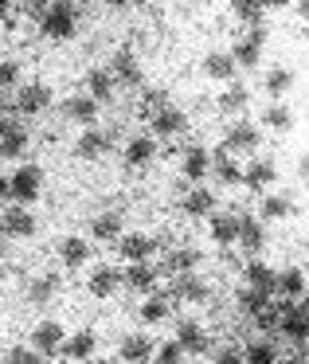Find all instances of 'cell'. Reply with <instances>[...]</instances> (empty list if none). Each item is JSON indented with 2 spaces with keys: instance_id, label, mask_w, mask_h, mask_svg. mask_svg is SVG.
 <instances>
[{
  "instance_id": "cell-38",
  "label": "cell",
  "mask_w": 309,
  "mask_h": 364,
  "mask_svg": "<svg viewBox=\"0 0 309 364\" xmlns=\"http://www.w3.org/2000/svg\"><path fill=\"white\" fill-rule=\"evenodd\" d=\"M87 95L94 98L98 106L110 102V98H114V75L110 71H90L87 75Z\"/></svg>"
},
{
  "instance_id": "cell-35",
  "label": "cell",
  "mask_w": 309,
  "mask_h": 364,
  "mask_svg": "<svg viewBox=\"0 0 309 364\" xmlns=\"http://www.w3.org/2000/svg\"><path fill=\"white\" fill-rule=\"evenodd\" d=\"M246 102H251V90L243 82H227V90L219 95V114H239L246 110Z\"/></svg>"
},
{
  "instance_id": "cell-43",
  "label": "cell",
  "mask_w": 309,
  "mask_h": 364,
  "mask_svg": "<svg viewBox=\"0 0 309 364\" xmlns=\"http://www.w3.org/2000/svg\"><path fill=\"white\" fill-rule=\"evenodd\" d=\"M231 12H235L243 24H262V0H231Z\"/></svg>"
},
{
  "instance_id": "cell-9",
  "label": "cell",
  "mask_w": 309,
  "mask_h": 364,
  "mask_svg": "<svg viewBox=\"0 0 309 364\" xmlns=\"http://www.w3.org/2000/svg\"><path fill=\"white\" fill-rule=\"evenodd\" d=\"M207 173H215L219 188H239V184H243V168H239V161L231 157V153L223 149V145L212 153V168H207Z\"/></svg>"
},
{
  "instance_id": "cell-48",
  "label": "cell",
  "mask_w": 309,
  "mask_h": 364,
  "mask_svg": "<svg viewBox=\"0 0 309 364\" xmlns=\"http://www.w3.org/2000/svg\"><path fill=\"white\" fill-rule=\"evenodd\" d=\"M278 321H282V314H278L274 301H270V306L262 309V314H254V325H259V329H266V333H274V329H278Z\"/></svg>"
},
{
  "instance_id": "cell-6",
  "label": "cell",
  "mask_w": 309,
  "mask_h": 364,
  "mask_svg": "<svg viewBox=\"0 0 309 364\" xmlns=\"http://www.w3.org/2000/svg\"><path fill=\"white\" fill-rule=\"evenodd\" d=\"M63 341H67V333H63V325H59V321H40L32 329V341H28V345H32L40 356H59Z\"/></svg>"
},
{
  "instance_id": "cell-17",
  "label": "cell",
  "mask_w": 309,
  "mask_h": 364,
  "mask_svg": "<svg viewBox=\"0 0 309 364\" xmlns=\"http://www.w3.org/2000/svg\"><path fill=\"white\" fill-rule=\"evenodd\" d=\"M63 118L75 122V126H94L98 122V102L90 95H71L63 102Z\"/></svg>"
},
{
  "instance_id": "cell-52",
  "label": "cell",
  "mask_w": 309,
  "mask_h": 364,
  "mask_svg": "<svg viewBox=\"0 0 309 364\" xmlns=\"http://www.w3.org/2000/svg\"><path fill=\"white\" fill-rule=\"evenodd\" d=\"M290 0H262V9H286Z\"/></svg>"
},
{
  "instance_id": "cell-19",
  "label": "cell",
  "mask_w": 309,
  "mask_h": 364,
  "mask_svg": "<svg viewBox=\"0 0 309 364\" xmlns=\"http://www.w3.org/2000/svg\"><path fill=\"white\" fill-rule=\"evenodd\" d=\"M176 345L184 348V353H207V333L200 321H192V317H184L180 325H176Z\"/></svg>"
},
{
  "instance_id": "cell-3",
  "label": "cell",
  "mask_w": 309,
  "mask_h": 364,
  "mask_svg": "<svg viewBox=\"0 0 309 364\" xmlns=\"http://www.w3.org/2000/svg\"><path fill=\"white\" fill-rule=\"evenodd\" d=\"M207 298H212V286H207L204 278L196 274V270H188V274H173V282H168V301H188V306H204Z\"/></svg>"
},
{
  "instance_id": "cell-24",
  "label": "cell",
  "mask_w": 309,
  "mask_h": 364,
  "mask_svg": "<svg viewBox=\"0 0 309 364\" xmlns=\"http://www.w3.org/2000/svg\"><path fill=\"white\" fill-rule=\"evenodd\" d=\"M207 168H212V153L204 149V145H192V149H184V161H180V173L188 176L192 184H200L207 176Z\"/></svg>"
},
{
  "instance_id": "cell-49",
  "label": "cell",
  "mask_w": 309,
  "mask_h": 364,
  "mask_svg": "<svg viewBox=\"0 0 309 364\" xmlns=\"http://www.w3.org/2000/svg\"><path fill=\"white\" fill-rule=\"evenodd\" d=\"M215 364H243V353H239V348H223V353H215Z\"/></svg>"
},
{
  "instance_id": "cell-27",
  "label": "cell",
  "mask_w": 309,
  "mask_h": 364,
  "mask_svg": "<svg viewBox=\"0 0 309 364\" xmlns=\"http://www.w3.org/2000/svg\"><path fill=\"white\" fill-rule=\"evenodd\" d=\"M121 231H126V223H121L118 212H102V215H94V220H90V235H94L98 243H114Z\"/></svg>"
},
{
  "instance_id": "cell-2",
  "label": "cell",
  "mask_w": 309,
  "mask_h": 364,
  "mask_svg": "<svg viewBox=\"0 0 309 364\" xmlns=\"http://www.w3.org/2000/svg\"><path fill=\"white\" fill-rule=\"evenodd\" d=\"M43 192V168L40 165H20L16 173L9 176V196L16 200V204H36Z\"/></svg>"
},
{
  "instance_id": "cell-13",
  "label": "cell",
  "mask_w": 309,
  "mask_h": 364,
  "mask_svg": "<svg viewBox=\"0 0 309 364\" xmlns=\"http://www.w3.org/2000/svg\"><path fill=\"white\" fill-rule=\"evenodd\" d=\"M106 149H110V137H106L98 126H82L79 141H75V157L79 161H98Z\"/></svg>"
},
{
  "instance_id": "cell-41",
  "label": "cell",
  "mask_w": 309,
  "mask_h": 364,
  "mask_svg": "<svg viewBox=\"0 0 309 364\" xmlns=\"http://www.w3.org/2000/svg\"><path fill=\"white\" fill-rule=\"evenodd\" d=\"M243 364H278V348L270 341H251L243 348Z\"/></svg>"
},
{
  "instance_id": "cell-16",
  "label": "cell",
  "mask_w": 309,
  "mask_h": 364,
  "mask_svg": "<svg viewBox=\"0 0 309 364\" xmlns=\"http://www.w3.org/2000/svg\"><path fill=\"white\" fill-rule=\"evenodd\" d=\"M118 286H121V270H114V267H94L90 270V278H87V290H90V298H114L118 294Z\"/></svg>"
},
{
  "instance_id": "cell-20",
  "label": "cell",
  "mask_w": 309,
  "mask_h": 364,
  "mask_svg": "<svg viewBox=\"0 0 309 364\" xmlns=\"http://www.w3.org/2000/svg\"><path fill=\"white\" fill-rule=\"evenodd\" d=\"M110 75H114V82H121V87H137V82H141V63H137V55L129 48H121L118 55H114Z\"/></svg>"
},
{
  "instance_id": "cell-25",
  "label": "cell",
  "mask_w": 309,
  "mask_h": 364,
  "mask_svg": "<svg viewBox=\"0 0 309 364\" xmlns=\"http://www.w3.org/2000/svg\"><path fill=\"white\" fill-rule=\"evenodd\" d=\"M235 59H231V51H207L204 55V75L207 79H215V82H231L235 79Z\"/></svg>"
},
{
  "instance_id": "cell-40",
  "label": "cell",
  "mask_w": 309,
  "mask_h": 364,
  "mask_svg": "<svg viewBox=\"0 0 309 364\" xmlns=\"http://www.w3.org/2000/svg\"><path fill=\"white\" fill-rule=\"evenodd\" d=\"M55 290H59V278L43 274V278H36V282L28 286V301H32V306H48V301L55 298Z\"/></svg>"
},
{
  "instance_id": "cell-11",
  "label": "cell",
  "mask_w": 309,
  "mask_h": 364,
  "mask_svg": "<svg viewBox=\"0 0 309 364\" xmlns=\"http://www.w3.org/2000/svg\"><path fill=\"white\" fill-rule=\"evenodd\" d=\"M0 223H4V235H12V239H32L36 235V215L28 212L24 204L0 212Z\"/></svg>"
},
{
  "instance_id": "cell-4",
  "label": "cell",
  "mask_w": 309,
  "mask_h": 364,
  "mask_svg": "<svg viewBox=\"0 0 309 364\" xmlns=\"http://www.w3.org/2000/svg\"><path fill=\"white\" fill-rule=\"evenodd\" d=\"M114 247H118V259H126V262H149L153 259V251H161V243L153 235H145V231H121L118 239H114Z\"/></svg>"
},
{
  "instance_id": "cell-5",
  "label": "cell",
  "mask_w": 309,
  "mask_h": 364,
  "mask_svg": "<svg viewBox=\"0 0 309 364\" xmlns=\"http://www.w3.org/2000/svg\"><path fill=\"white\" fill-rule=\"evenodd\" d=\"M157 282H161V270L153 262H126V270H121V286L129 294H153Z\"/></svg>"
},
{
  "instance_id": "cell-23",
  "label": "cell",
  "mask_w": 309,
  "mask_h": 364,
  "mask_svg": "<svg viewBox=\"0 0 309 364\" xmlns=\"http://www.w3.org/2000/svg\"><path fill=\"white\" fill-rule=\"evenodd\" d=\"M184 126H188V118H184V110H173V106H165V110H157V114L149 118V129H153V137H176Z\"/></svg>"
},
{
  "instance_id": "cell-18",
  "label": "cell",
  "mask_w": 309,
  "mask_h": 364,
  "mask_svg": "<svg viewBox=\"0 0 309 364\" xmlns=\"http://www.w3.org/2000/svg\"><path fill=\"white\" fill-rule=\"evenodd\" d=\"M180 212L192 215V220H207L215 212V192L212 188H188L180 200Z\"/></svg>"
},
{
  "instance_id": "cell-53",
  "label": "cell",
  "mask_w": 309,
  "mask_h": 364,
  "mask_svg": "<svg viewBox=\"0 0 309 364\" xmlns=\"http://www.w3.org/2000/svg\"><path fill=\"white\" fill-rule=\"evenodd\" d=\"M137 0H110V9H134Z\"/></svg>"
},
{
  "instance_id": "cell-14",
  "label": "cell",
  "mask_w": 309,
  "mask_h": 364,
  "mask_svg": "<svg viewBox=\"0 0 309 364\" xmlns=\"http://www.w3.org/2000/svg\"><path fill=\"white\" fill-rule=\"evenodd\" d=\"M59 353L67 356V360H94V353H98V337H94V329H79V333H71V337L63 341V348Z\"/></svg>"
},
{
  "instance_id": "cell-34",
  "label": "cell",
  "mask_w": 309,
  "mask_h": 364,
  "mask_svg": "<svg viewBox=\"0 0 309 364\" xmlns=\"http://www.w3.org/2000/svg\"><path fill=\"white\" fill-rule=\"evenodd\" d=\"M262 126H270L274 134H290L293 129V110L286 102H270L266 110H262Z\"/></svg>"
},
{
  "instance_id": "cell-1",
  "label": "cell",
  "mask_w": 309,
  "mask_h": 364,
  "mask_svg": "<svg viewBox=\"0 0 309 364\" xmlns=\"http://www.w3.org/2000/svg\"><path fill=\"white\" fill-rule=\"evenodd\" d=\"M40 32L48 36L51 43L75 40V32H79V4H75V0H51L40 16Z\"/></svg>"
},
{
  "instance_id": "cell-46",
  "label": "cell",
  "mask_w": 309,
  "mask_h": 364,
  "mask_svg": "<svg viewBox=\"0 0 309 364\" xmlns=\"http://www.w3.org/2000/svg\"><path fill=\"white\" fill-rule=\"evenodd\" d=\"M12 87H20V63L0 59V90H12Z\"/></svg>"
},
{
  "instance_id": "cell-32",
  "label": "cell",
  "mask_w": 309,
  "mask_h": 364,
  "mask_svg": "<svg viewBox=\"0 0 309 364\" xmlns=\"http://www.w3.org/2000/svg\"><path fill=\"white\" fill-rule=\"evenodd\" d=\"M200 262H204V251H196V247H176L173 255H168V274H188V270H196Z\"/></svg>"
},
{
  "instance_id": "cell-21",
  "label": "cell",
  "mask_w": 309,
  "mask_h": 364,
  "mask_svg": "<svg viewBox=\"0 0 309 364\" xmlns=\"http://www.w3.org/2000/svg\"><path fill=\"white\" fill-rule=\"evenodd\" d=\"M153 157H157V137H153V134L129 137V145H126V168H145V165H153Z\"/></svg>"
},
{
  "instance_id": "cell-56",
  "label": "cell",
  "mask_w": 309,
  "mask_h": 364,
  "mask_svg": "<svg viewBox=\"0 0 309 364\" xmlns=\"http://www.w3.org/2000/svg\"><path fill=\"white\" fill-rule=\"evenodd\" d=\"M9 118V102H4V95H0V122Z\"/></svg>"
},
{
  "instance_id": "cell-59",
  "label": "cell",
  "mask_w": 309,
  "mask_h": 364,
  "mask_svg": "<svg viewBox=\"0 0 309 364\" xmlns=\"http://www.w3.org/2000/svg\"><path fill=\"white\" fill-rule=\"evenodd\" d=\"M94 364H121V360H94Z\"/></svg>"
},
{
  "instance_id": "cell-37",
  "label": "cell",
  "mask_w": 309,
  "mask_h": 364,
  "mask_svg": "<svg viewBox=\"0 0 309 364\" xmlns=\"http://www.w3.org/2000/svg\"><path fill=\"white\" fill-rule=\"evenodd\" d=\"M290 215H293V200L290 196H266L262 200V212H259L262 223H278V220H290Z\"/></svg>"
},
{
  "instance_id": "cell-31",
  "label": "cell",
  "mask_w": 309,
  "mask_h": 364,
  "mask_svg": "<svg viewBox=\"0 0 309 364\" xmlns=\"http://www.w3.org/2000/svg\"><path fill=\"white\" fill-rule=\"evenodd\" d=\"M274 274L278 270H270L266 262H246V270H243V282L251 286V290H262V294H274Z\"/></svg>"
},
{
  "instance_id": "cell-55",
  "label": "cell",
  "mask_w": 309,
  "mask_h": 364,
  "mask_svg": "<svg viewBox=\"0 0 309 364\" xmlns=\"http://www.w3.org/2000/svg\"><path fill=\"white\" fill-rule=\"evenodd\" d=\"M298 12H301V16L309 20V0H298Z\"/></svg>"
},
{
  "instance_id": "cell-42",
  "label": "cell",
  "mask_w": 309,
  "mask_h": 364,
  "mask_svg": "<svg viewBox=\"0 0 309 364\" xmlns=\"http://www.w3.org/2000/svg\"><path fill=\"white\" fill-rule=\"evenodd\" d=\"M266 306H270V294H262V290H251V286H243V290H239V314L254 317V314H262Z\"/></svg>"
},
{
  "instance_id": "cell-26",
  "label": "cell",
  "mask_w": 309,
  "mask_h": 364,
  "mask_svg": "<svg viewBox=\"0 0 309 364\" xmlns=\"http://www.w3.org/2000/svg\"><path fill=\"white\" fill-rule=\"evenodd\" d=\"M207 231H212V243L215 247H223L227 251L231 243H235V235H239V215H207Z\"/></svg>"
},
{
  "instance_id": "cell-10",
  "label": "cell",
  "mask_w": 309,
  "mask_h": 364,
  "mask_svg": "<svg viewBox=\"0 0 309 364\" xmlns=\"http://www.w3.org/2000/svg\"><path fill=\"white\" fill-rule=\"evenodd\" d=\"M51 106V87L48 82H24L16 90V110L20 114H40Z\"/></svg>"
},
{
  "instance_id": "cell-8",
  "label": "cell",
  "mask_w": 309,
  "mask_h": 364,
  "mask_svg": "<svg viewBox=\"0 0 309 364\" xmlns=\"http://www.w3.org/2000/svg\"><path fill=\"white\" fill-rule=\"evenodd\" d=\"M28 129L20 126V122H12V118H4L0 122V157H24L28 153Z\"/></svg>"
},
{
  "instance_id": "cell-63",
  "label": "cell",
  "mask_w": 309,
  "mask_h": 364,
  "mask_svg": "<svg viewBox=\"0 0 309 364\" xmlns=\"http://www.w3.org/2000/svg\"><path fill=\"white\" fill-rule=\"evenodd\" d=\"M305 40H309V32H305Z\"/></svg>"
},
{
  "instance_id": "cell-44",
  "label": "cell",
  "mask_w": 309,
  "mask_h": 364,
  "mask_svg": "<svg viewBox=\"0 0 309 364\" xmlns=\"http://www.w3.org/2000/svg\"><path fill=\"white\" fill-rule=\"evenodd\" d=\"M153 364H184V348L176 341H165V345L153 348Z\"/></svg>"
},
{
  "instance_id": "cell-60",
  "label": "cell",
  "mask_w": 309,
  "mask_h": 364,
  "mask_svg": "<svg viewBox=\"0 0 309 364\" xmlns=\"http://www.w3.org/2000/svg\"><path fill=\"white\" fill-rule=\"evenodd\" d=\"M0 259H4V239H0Z\"/></svg>"
},
{
  "instance_id": "cell-12",
  "label": "cell",
  "mask_w": 309,
  "mask_h": 364,
  "mask_svg": "<svg viewBox=\"0 0 309 364\" xmlns=\"http://www.w3.org/2000/svg\"><path fill=\"white\" fill-rule=\"evenodd\" d=\"M153 348H157V341H149L145 333H129V337L121 341V348H118V360L121 364H149Z\"/></svg>"
},
{
  "instance_id": "cell-62",
  "label": "cell",
  "mask_w": 309,
  "mask_h": 364,
  "mask_svg": "<svg viewBox=\"0 0 309 364\" xmlns=\"http://www.w3.org/2000/svg\"><path fill=\"white\" fill-rule=\"evenodd\" d=\"M0 239H4V223H0Z\"/></svg>"
},
{
  "instance_id": "cell-54",
  "label": "cell",
  "mask_w": 309,
  "mask_h": 364,
  "mask_svg": "<svg viewBox=\"0 0 309 364\" xmlns=\"http://www.w3.org/2000/svg\"><path fill=\"white\" fill-rule=\"evenodd\" d=\"M278 364H309V356H286V360H278Z\"/></svg>"
},
{
  "instance_id": "cell-57",
  "label": "cell",
  "mask_w": 309,
  "mask_h": 364,
  "mask_svg": "<svg viewBox=\"0 0 309 364\" xmlns=\"http://www.w3.org/2000/svg\"><path fill=\"white\" fill-rule=\"evenodd\" d=\"M0 196H9V176H0Z\"/></svg>"
},
{
  "instance_id": "cell-22",
  "label": "cell",
  "mask_w": 309,
  "mask_h": 364,
  "mask_svg": "<svg viewBox=\"0 0 309 364\" xmlns=\"http://www.w3.org/2000/svg\"><path fill=\"white\" fill-rule=\"evenodd\" d=\"M274 176H278V168H274V161H266V157H254L251 165L243 168V184H246L251 192L270 188V184H274Z\"/></svg>"
},
{
  "instance_id": "cell-39",
  "label": "cell",
  "mask_w": 309,
  "mask_h": 364,
  "mask_svg": "<svg viewBox=\"0 0 309 364\" xmlns=\"http://www.w3.org/2000/svg\"><path fill=\"white\" fill-rule=\"evenodd\" d=\"M231 59H235V67H254V63H262V43L251 40V36H243V40L231 48Z\"/></svg>"
},
{
  "instance_id": "cell-45",
  "label": "cell",
  "mask_w": 309,
  "mask_h": 364,
  "mask_svg": "<svg viewBox=\"0 0 309 364\" xmlns=\"http://www.w3.org/2000/svg\"><path fill=\"white\" fill-rule=\"evenodd\" d=\"M4 364H43V356L36 353L32 345H12L9 353H4Z\"/></svg>"
},
{
  "instance_id": "cell-15",
  "label": "cell",
  "mask_w": 309,
  "mask_h": 364,
  "mask_svg": "<svg viewBox=\"0 0 309 364\" xmlns=\"http://www.w3.org/2000/svg\"><path fill=\"white\" fill-rule=\"evenodd\" d=\"M235 243L243 247L246 255H259L262 247H266V228H262V220H254V215H239V235Z\"/></svg>"
},
{
  "instance_id": "cell-58",
  "label": "cell",
  "mask_w": 309,
  "mask_h": 364,
  "mask_svg": "<svg viewBox=\"0 0 309 364\" xmlns=\"http://www.w3.org/2000/svg\"><path fill=\"white\" fill-rule=\"evenodd\" d=\"M301 176H309V153L301 157Z\"/></svg>"
},
{
  "instance_id": "cell-36",
  "label": "cell",
  "mask_w": 309,
  "mask_h": 364,
  "mask_svg": "<svg viewBox=\"0 0 309 364\" xmlns=\"http://www.w3.org/2000/svg\"><path fill=\"white\" fill-rule=\"evenodd\" d=\"M290 90H293V71L290 67H274V71H266V95L274 98V102H282Z\"/></svg>"
},
{
  "instance_id": "cell-7",
  "label": "cell",
  "mask_w": 309,
  "mask_h": 364,
  "mask_svg": "<svg viewBox=\"0 0 309 364\" xmlns=\"http://www.w3.org/2000/svg\"><path fill=\"white\" fill-rule=\"evenodd\" d=\"M259 141H262V134H259L254 122H235V126L223 134V149L227 153H254Z\"/></svg>"
},
{
  "instance_id": "cell-28",
  "label": "cell",
  "mask_w": 309,
  "mask_h": 364,
  "mask_svg": "<svg viewBox=\"0 0 309 364\" xmlns=\"http://www.w3.org/2000/svg\"><path fill=\"white\" fill-rule=\"evenodd\" d=\"M168 314H173V301H168V294H161V290L145 294V306H141V321H145V325L168 321Z\"/></svg>"
},
{
  "instance_id": "cell-29",
  "label": "cell",
  "mask_w": 309,
  "mask_h": 364,
  "mask_svg": "<svg viewBox=\"0 0 309 364\" xmlns=\"http://www.w3.org/2000/svg\"><path fill=\"white\" fill-rule=\"evenodd\" d=\"M274 294H282V298H293L298 301L301 294H305V274H301L298 267H286L274 274Z\"/></svg>"
},
{
  "instance_id": "cell-51",
  "label": "cell",
  "mask_w": 309,
  "mask_h": 364,
  "mask_svg": "<svg viewBox=\"0 0 309 364\" xmlns=\"http://www.w3.org/2000/svg\"><path fill=\"white\" fill-rule=\"evenodd\" d=\"M298 309H301V314L309 317V290H305V294H301V298H298Z\"/></svg>"
},
{
  "instance_id": "cell-30",
  "label": "cell",
  "mask_w": 309,
  "mask_h": 364,
  "mask_svg": "<svg viewBox=\"0 0 309 364\" xmlns=\"http://www.w3.org/2000/svg\"><path fill=\"white\" fill-rule=\"evenodd\" d=\"M278 333H282L286 341H298V345H309V317L301 314V309H293V314H286L282 321H278Z\"/></svg>"
},
{
  "instance_id": "cell-50",
  "label": "cell",
  "mask_w": 309,
  "mask_h": 364,
  "mask_svg": "<svg viewBox=\"0 0 309 364\" xmlns=\"http://www.w3.org/2000/svg\"><path fill=\"white\" fill-rule=\"evenodd\" d=\"M9 16H12V4L9 0H0V24H9Z\"/></svg>"
},
{
  "instance_id": "cell-33",
  "label": "cell",
  "mask_w": 309,
  "mask_h": 364,
  "mask_svg": "<svg viewBox=\"0 0 309 364\" xmlns=\"http://www.w3.org/2000/svg\"><path fill=\"white\" fill-rule=\"evenodd\" d=\"M59 259H63V267H82V262L90 259V243L79 235H67L63 243H59Z\"/></svg>"
},
{
  "instance_id": "cell-61",
  "label": "cell",
  "mask_w": 309,
  "mask_h": 364,
  "mask_svg": "<svg viewBox=\"0 0 309 364\" xmlns=\"http://www.w3.org/2000/svg\"><path fill=\"white\" fill-rule=\"evenodd\" d=\"M0 278H4V259H0Z\"/></svg>"
},
{
  "instance_id": "cell-47",
  "label": "cell",
  "mask_w": 309,
  "mask_h": 364,
  "mask_svg": "<svg viewBox=\"0 0 309 364\" xmlns=\"http://www.w3.org/2000/svg\"><path fill=\"white\" fill-rule=\"evenodd\" d=\"M165 106H168V95H165V90H149V95H145V102H141V114H145V118H153V114L165 110Z\"/></svg>"
}]
</instances>
